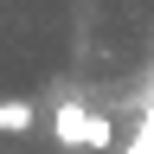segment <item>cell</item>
<instances>
[{"instance_id":"1","label":"cell","mask_w":154,"mask_h":154,"mask_svg":"<svg viewBox=\"0 0 154 154\" xmlns=\"http://www.w3.org/2000/svg\"><path fill=\"white\" fill-rule=\"evenodd\" d=\"M84 122H90V103H58L51 109V135L64 148H84Z\"/></svg>"},{"instance_id":"2","label":"cell","mask_w":154,"mask_h":154,"mask_svg":"<svg viewBox=\"0 0 154 154\" xmlns=\"http://www.w3.org/2000/svg\"><path fill=\"white\" fill-rule=\"evenodd\" d=\"M38 122V103H26V96H0V135H26Z\"/></svg>"},{"instance_id":"3","label":"cell","mask_w":154,"mask_h":154,"mask_svg":"<svg viewBox=\"0 0 154 154\" xmlns=\"http://www.w3.org/2000/svg\"><path fill=\"white\" fill-rule=\"evenodd\" d=\"M84 148H90V154H109V148H116V122H109L103 109H90V122H84Z\"/></svg>"}]
</instances>
